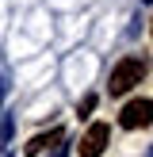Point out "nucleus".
<instances>
[{
    "instance_id": "39448f33",
    "label": "nucleus",
    "mask_w": 153,
    "mask_h": 157,
    "mask_svg": "<svg viewBox=\"0 0 153 157\" xmlns=\"http://www.w3.org/2000/svg\"><path fill=\"white\" fill-rule=\"evenodd\" d=\"M92 107H96V96H84V100H80V107H76V115H88Z\"/></svg>"
},
{
    "instance_id": "f257e3e1",
    "label": "nucleus",
    "mask_w": 153,
    "mask_h": 157,
    "mask_svg": "<svg viewBox=\"0 0 153 157\" xmlns=\"http://www.w3.org/2000/svg\"><path fill=\"white\" fill-rule=\"evenodd\" d=\"M142 77H145V58H122L119 65L111 69V77H107V92L111 96H126L134 84H142Z\"/></svg>"
},
{
    "instance_id": "20e7f679",
    "label": "nucleus",
    "mask_w": 153,
    "mask_h": 157,
    "mask_svg": "<svg viewBox=\"0 0 153 157\" xmlns=\"http://www.w3.org/2000/svg\"><path fill=\"white\" fill-rule=\"evenodd\" d=\"M58 142H65V130H50V134L31 138V142H27V157H42L50 146H58Z\"/></svg>"
},
{
    "instance_id": "f03ea898",
    "label": "nucleus",
    "mask_w": 153,
    "mask_h": 157,
    "mask_svg": "<svg viewBox=\"0 0 153 157\" xmlns=\"http://www.w3.org/2000/svg\"><path fill=\"white\" fill-rule=\"evenodd\" d=\"M153 123V100H130L126 107L119 111V127L122 130H138Z\"/></svg>"
},
{
    "instance_id": "7ed1b4c3",
    "label": "nucleus",
    "mask_w": 153,
    "mask_h": 157,
    "mask_svg": "<svg viewBox=\"0 0 153 157\" xmlns=\"http://www.w3.org/2000/svg\"><path fill=\"white\" fill-rule=\"evenodd\" d=\"M107 138H111L107 123H92V127L80 134V146H76V153H80V157H99V153L107 150Z\"/></svg>"
}]
</instances>
